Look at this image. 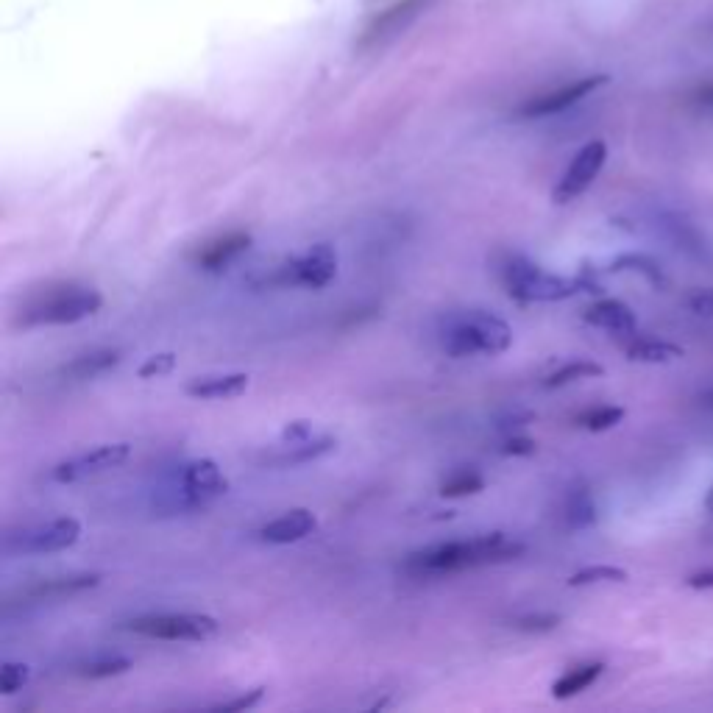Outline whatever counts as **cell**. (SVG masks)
Listing matches in <instances>:
<instances>
[{
    "instance_id": "cell-1",
    "label": "cell",
    "mask_w": 713,
    "mask_h": 713,
    "mask_svg": "<svg viewBox=\"0 0 713 713\" xmlns=\"http://www.w3.org/2000/svg\"><path fill=\"white\" fill-rule=\"evenodd\" d=\"M519 555H524L521 541L507 538L505 532H491V535L435 544L421 549V552H413L410 558L404 560V571H410L413 577H441V574H454V571L510 563Z\"/></svg>"
},
{
    "instance_id": "cell-2",
    "label": "cell",
    "mask_w": 713,
    "mask_h": 713,
    "mask_svg": "<svg viewBox=\"0 0 713 713\" xmlns=\"http://www.w3.org/2000/svg\"><path fill=\"white\" fill-rule=\"evenodd\" d=\"M502 282H505L510 299L521 304L532 301H566L580 296V293H602L594 276L580 273V276H558L544 268H538L527 257H510L502 268Z\"/></svg>"
},
{
    "instance_id": "cell-3",
    "label": "cell",
    "mask_w": 713,
    "mask_h": 713,
    "mask_svg": "<svg viewBox=\"0 0 713 713\" xmlns=\"http://www.w3.org/2000/svg\"><path fill=\"white\" fill-rule=\"evenodd\" d=\"M513 343V329L491 312L471 310L454 315L443 326V351L449 357L502 354Z\"/></svg>"
},
{
    "instance_id": "cell-4",
    "label": "cell",
    "mask_w": 713,
    "mask_h": 713,
    "mask_svg": "<svg viewBox=\"0 0 713 713\" xmlns=\"http://www.w3.org/2000/svg\"><path fill=\"white\" fill-rule=\"evenodd\" d=\"M104 296L92 287H59L45 293L42 299L28 304L20 324L23 326H65L78 324L101 310Z\"/></svg>"
},
{
    "instance_id": "cell-5",
    "label": "cell",
    "mask_w": 713,
    "mask_h": 713,
    "mask_svg": "<svg viewBox=\"0 0 713 713\" xmlns=\"http://www.w3.org/2000/svg\"><path fill=\"white\" fill-rule=\"evenodd\" d=\"M338 276V251L329 243H315L299 257H290L276 265L265 279L268 287H310L321 290Z\"/></svg>"
},
{
    "instance_id": "cell-6",
    "label": "cell",
    "mask_w": 713,
    "mask_h": 713,
    "mask_svg": "<svg viewBox=\"0 0 713 713\" xmlns=\"http://www.w3.org/2000/svg\"><path fill=\"white\" fill-rule=\"evenodd\" d=\"M218 619L207 613H154L129 622L131 633L156 641H207L218 633Z\"/></svg>"
},
{
    "instance_id": "cell-7",
    "label": "cell",
    "mask_w": 713,
    "mask_h": 713,
    "mask_svg": "<svg viewBox=\"0 0 713 713\" xmlns=\"http://www.w3.org/2000/svg\"><path fill=\"white\" fill-rule=\"evenodd\" d=\"M429 3L432 0H388L382 9H376L368 17L363 34H360V51H374L376 45H385L390 39L399 37L404 28L427 12Z\"/></svg>"
},
{
    "instance_id": "cell-8",
    "label": "cell",
    "mask_w": 713,
    "mask_h": 713,
    "mask_svg": "<svg viewBox=\"0 0 713 713\" xmlns=\"http://www.w3.org/2000/svg\"><path fill=\"white\" fill-rule=\"evenodd\" d=\"M78 538H81V521L62 516V519L26 527L20 535H14L12 541H9V549L23 552V555H48V552L70 549Z\"/></svg>"
},
{
    "instance_id": "cell-9",
    "label": "cell",
    "mask_w": 713,
    "mask_h": 713,
    "mask_svg": "<svg viewBox=\"0 0 713 713\" xmlns=\"http://www.w3.org/2000/svg\"><path fill=\"white\" fill-rule=\"evenodd\" d=\"M605 159H608V145L602 143V140H591L588 145H583L580 154L571 159V165L563 173L555 193H552L555 204H569L574 198H580L594 184L599 170L605 165Z\"/></svg>"
},
{
    "instance_id": "cell-10",
    "label": "cell",
    "mask_w": 713,
    "mask_h": 713,
    "mask_svg": "<svg viewBox=\"0 0 713 713\" xmlns=\"http://www.w3.org/2000/svg\"><path fill=\"white\" fill-rule=\"evenodd\" d=\"M131 454L129 443H106V446H98L92 452L76 454L70 460H62L59 466L51 471L53 482H78L84 477H92V474H101V471H109V468H117L120 463H126Z\"/></svg>"
},
{
    "instance_id": "cell-11",
    "label": "cell",
    "mask_w": 713,
    "mask_h": 713,
    "mask_svg": "<svg viewBox=\"0 0 713 713\" xmlns=\"http://www.w3.org/2000/svg\"><path fill=\"white\" fill-rule=\"evenodd\" d=\"M229 491V480L223 477L215 460H193L182 471V505L204 507Z\"/></svg>"
},
{
    "instance_id": "cell-12",
    "label": "cell",
    "mask_w": 713,
    "mask_h": 713,
    "mask_svg": "<svg viewBox=\"0 0 713 713\" xmlns=\"http://www.w3.org/2000/svg\"><path fill=\"white\" fill-rule=\"evenodd\" d=\"M608 81H610L608 76H588V78H580V81H571V84L560 87V90L544 92V95H538V98L527 101V104L519 109V115L521 117L558 115V112L569 109V106H574L577 101L588 98V95H591L594 90H599V87H605Z\"/></svg>"
},
{
    "instance_id": "cell-13",
    "label": "cell",
    "mask_w": 713,
    "mask_h": 713,
    "mask_svg": "<svg viewBox=\"0 0 713 713\" xmlns=\"http://www.w3.org/2000/svg\"><path fill=\"white\" fill-rule=\"evenodd\" d=\"M248 246H251V234L248 232L223 234V237L207 243V246L195 254V265H198L201 271H223V268H229L240 254H246Z\"/></svg>"
},
{
    "instance_id": "cell-14",
    "label": "cell",
    "mask_w": 713,
    "mask_h": 713,
    "mask_svg": "<svg viewBox=\"0 0 713 713\" xmlns=\"http://www.w3.org/2000/svg\"><path fill=\"white\" fill-rule=\"evenodd\" d=\"M583 321L597 326V329H608L613 335H633L638 326L636 312L619 299H602L597 304H591L583 312Z\"/></svg>"
},
{
    "instance_id": "cell-15",
    "label": "cell",
    "mask_w": 713,
    "mask_h": 713,
    "mask_svg": "<svg viewBox=\"0 0 713 713\" xmlns=\"http://www.w3.org/2000/svg\"><path fill=\"white\" fill-rule=\"evenodd\" d=\"M315 527H318V521H315L310 510L296 507V510L285 513V516L268 521L260 530V538L265 544H296L301 538H307Z\"/></svg>"
},
{
    "instance_id": "cell-16",
    "label": "cell",
    "mask_w": 713,
    "mask_h": 713,
    "mask_svg": "<svg viewBox=\"0 0 713 713\" xmlns=\"http://www.w3.org/2000/svg\"><path fill=\"white\" fill-rule=\"evenodd\" d=\"M248 390L246 374H223V376H204L187 385V396L193 399H232Z\"/></svg>"
},
{
    "instance_id": "cell-17",
    "label": "cell",
    "mask_w": 713,
    "mask_h": 713,
    "mask_svg": "<svg viewBox=\"0 0 713 713\" xmlns=\"http://www.w3.org/2000/svg\"><path fill=\"white\" fill-rule=\"evenodd\" d=\"M566 524L569 530H588L597 524V505H594V496L588 491L585 482H577L571 485L569 493H566Z\"/></svg>"
},
{
    "instance_id": "cell-18",
    "label": "cell",
    "mask_w": 713,
    "mask_h": 713,
    "mask_svg": "<svg viewBox=\"0 0 713 713\" xmlns=\"http://www.w3.org/2000/svg\"><path fill=\"white\" fill-rule=\"evenodd\" d=\"M680 357H686V349L677 343H666V340H636L627 346V360H633V363L666 365L675 363Z\"/></svg>"
},
{
    "instance_id": "cell-19",
    "label": "cell",
    "mask_w": 713,
    "mask_h": 713,
    "mask_svg": "<svg viewBox=\"0 0 713 713\" xmlns=\"http://www.w3.org/2000/svg\"><path fill=\"white\" fill-rule=\"evenodd\" d=\"M605 672V663H583L577 669H569L566 675L555 680L552 686V697L555 700H569V697H577L580 691H585L588 686H594L599 677Z\"/></svg>"
},
{
    "instance_id": "cell-20",
    "label": "cell",
    "mask_w": 713,
    "mask_h": 713,
    "mask_svg": "<svg viewBox=\"0 0 713 713\" xmlns=\"http://www.w3.org/2000/svg\"><path fill=\"white\" fill-rule=\"evenodd\" d=\"M120 351L117 349H101V351H90V354H81L76 357L73 363H67L62 368V374L70 376V379H92V376L104 374L109 368H115L120 363Z\"/></svg>"
},
{
    "instance_id": "cell-21",
    "label": "cell",
    "mask_w": 713,
    "mask_h": 713,
    "mask_svg": "<svg viewBox=\"0 0 713 713\" xmlns=\"http://www.w3.org/2000/svg\"><path fill=\"white\" fill-rule=\"evenodd\" d=\"M101 583V574H78V577H56V580H45L37 588L28 591V597L34 599H53V597H70V594H81L87 588H95Z\"/></svg>"
},
{
    "instance_id": "cell-22",
    "label": "cell",
    "mask_w": 713,
    "mask_h": 713,
    "mask_svg": "<svg viewBox=\"0 0 713 713\" xmlns=\"http://www.w3.org/2000/svg\"><path fill=\"white\" fill-rule=\"evenodd\" d=\"M605 374V368L594 360H574V363L560 365L558 371L544 379V388L555 390V388H566L571 382H580V379H597V376Z\"/></svg>"
},
{
    "instance_id": "cell-23",
    "label": "cell",
    "mask_w": 713,
    "mask_h": 713,
    "mask_svg": "<svg viewBox=\"0 0 713 713\" xmlns=\"http://www.w3.org/2000/svg\"><path fill=\"white\" fill-rule=\"evenodd\" d=\"M622 271L641 273L649 285L655 287L666 285V276H663L661 265L652 260V257H647V254H622V257H616V260L610 262V273H622Z\"/></svg>"
},
{
    "instance_id": "cell-24",
    "label": "cell",
    "mask_w": 713,
    "mask_h": 713,
    "mask_svg": "<svg viewBox=\"0 0 713 713\" xmlns=\"http://www.w3.org/2000/svg\"><path fill=\"white\" fill-rule=\"evenodd\" d=\"M335 446H338V443H335V438H329V435H312L307 441L290 443V446H287V454L282 457V463H307V460H315V457L329 454Z\"/></svg>"
},
{
    "instance_id": "cell-25",
    "label": "cell",
    "mask_w": 713,
    "mask_h": 713,
    "mask_svg": "<svg viewBox=\"0 0 713 713\" xmlns=\"http://www.w3.org/2000/svg\"><path fill=\"white\" fill-rule=\"evenodd\" d=\"M630 574L619 566H588V569L574 571L569 577V588H585V585L599 583H627Z\"/></svg>"
},
{
    "instance_id": "cell-26",
    "label": "cell",
    "mask_w": 713,
    "mask_h": 713,
    "mask_svg": "<svg viewBox=\"0 0 713 713\" xmlns=\"http://www.w3.org/2000/svg\"><path fill=\"white\" fill-rule=\"evenodd\" d=\"M622 418H624V407L602 404V407H591V410L580 413L574 421H577V427L588 429V432H605V429L616 427Z\"/></svg>"
},
{
    "instance_id": "cell-27",
    "label": "cell",
    "mask_w": 713,
    "mask_h": 713,
    "mask_svg": "<svg viewBox=\"0 0 713 713\" xmlns=\"http://www.w3.org/2000/svg\"><path fill=\"white\" fill-rule=\"evenodd\" d=\"M129 669H131L129 658L115 655V658H95V661L90 663H81V666L76 669V675L87 677V680H106V677L126 675Z\"/></svg>"
},
{
    "instance_id": "cell-28",
    "label": "cell",
    "mask_w": 713,
    "mask_h": 713,
    "mask_svg": "<svg viewBox=\"0 0 713 713\" xmlns=\"http://www.w3.org/2000/svg\"><path fill=\"white\" fill-rule=\"evenodd\" d=\"M485 488V480H482L477 471H457L454 477L441 485V496L446 499H460V496H474Z\"/></svg>"
},
{
    "instance_id": "cell-29",
    "label": "cell",
    "mask_w": 713,
    "mask_h": 713,
    "mask_svg": "<svg viewBox=\"0 0 713 713\" xmlns=\"http://www.w3.org/2000/svg\"><path fill=\"white\" fill-rule=\"evenodd\" d=\"M28 677H31V669H28L26 663H3V669H0V694L12 697L14 691H20V688L26 686Z\"/></svg>"
},
{
    "instance_id": "cell-30",
    "label": "cell",
    "mask_w": 713,
    "mask_h": 713,
    "mask_svg": "<svg viewBox=\"0 0 713 713\" xmlns=\"http://www.w3.org/2000/svg\"><path fill=\"white\" fill-rule=\"evenodd\" d=\"M513 627L524 633H552L555 627H560V616L558 613H527V616H519Z\"/></svg>"
},
{
    "instance_id": "cell-31",
    "label": "cell",
    "mask_w": 713,
    "mask_h": 713,
    "mask_svg": "<svg viewBox=\"0 0 713 713\" xmlns=\"http://www.w3.org/2000/svg\"><path fill=\"white\" fill-rule=\"evenodd\" d=\"M173 368H176V354H173V351H162V354L148 357V360L140 365V371H137V374L143 376V379H156V376L170 374Z\"/></svg>"
},
{
    "instance_id": "cell-32",
    "label": "cell",
    "mask_w": 713,
    "mask_h": 713,
    "mask_svg": "<svg viewBox=\"0 0 713 713\" xmlns=\"http://www.w3.org/2000/svg\"><path fill=\"white\" fill-rule=\"evenodd\" d=\"M262 694H265V688H254V691H248V694H240V697H234V700L218 702V705H212V711H218V713L248 711V708H254V705H257V702L262 700Z\"/></svg>"
},
{
    "instance_id": "cell-33",
    "label": "cell",
    "mask_w": 713,
    "mask_h": 713,
    "mask_svg": "<svg viewBox=\"0 0 713 713\" xmlns=\"http://www.w3.org/2000/svg\"><path fill=\"white\" fill-rule=\"evenodd\" d=\"M688 310L694 312V315H708L711 318L713 315V287H700V290H691L688 293Z\"/></svg>"
},
{
    "instance_id": "cell-34",
    "label": "cell",
    "mask_w": 713,
    "mask_h": 713,
    "mask_svg": "<svg viewBox=\"0 0 713 713\" xmlns=\"http://www.w3.org/2000/svg\"><path fill=\"white\" fill-rule=\"evenodd\" d=\"M535 452H538V443L532 438H521V435L507 438L505 446H502V454H507V457H532Z\"/></svg>"
},
{
    "instance_id": "cell-35",
    "label": "cell",
    "mask_w": 713,
    "mask_h": 713,
    "mask_svg": "<svg viewBox=\"0 0 713 713\" xmlns=\"http://www.w3.org/2000/svg\"><path fill=\"white\" fill-rule=\"evenodd\" d=\"M307 438H312L310 421H293V424H287V427L282 429V441H285L287 446H290V443L307 441Z\"/></svg>"
},
{
    "instance_id": "cell-36",
    "label": "cell",
    "mask_w": 713,
    "mask_h": 713,
    "mask_svg": "<svg viewBox=\"0 0 713 713\" xmlns=\"http://www.w3.org/2000/svg\"><path fill=\"white\" fill-rule=\"evenodd\" d=\"M686 585L691 588V591H713V569L691 574V577L686 580Z\"/></svg>"
},
{
    "instance_id": "cell-37",
    "label": "cell",
    "mask_w": 713,
    "mask_h": 713,
    "mask_svg": "<svg viewBox=\"0 0 713 713\" xmlns=\"http://www.w3.org/2000/svg\"><path fill=\"white\" fill-rule=\"evenodd\" d=\"M700 104H708V106H713V84H708V87H702L700 90Z\"/></svg>"
},
{
    "instance_id": "cell-38",
    "label": "cell",
    "mask_w": 713,
    "mask_h": 713,
    "mask_svg": "<svg viewBox=\"0 0 713 713\" xmlns=\"http://www.w3.org/2000/svg\"><path fill=\"white\" fill-rule=\"evenodd\" d=\"M708 510H713V488H711V493H708Z\"/></svg>"
},
{
    "instance_id": "cell-39",
    "label": "cell",
    "mask_w": 713,
    "mask_h": 713,
    "mask_svg": "<svg viewBox=\"0 0 713 713\" xmlns=\"http://www.w3.org/2000/svg\"><path fill=\"white\" fill-rule=\"evenodd\" d=\"M711 404H713V396H711Z\"/></svg>"
}]
</instances>
